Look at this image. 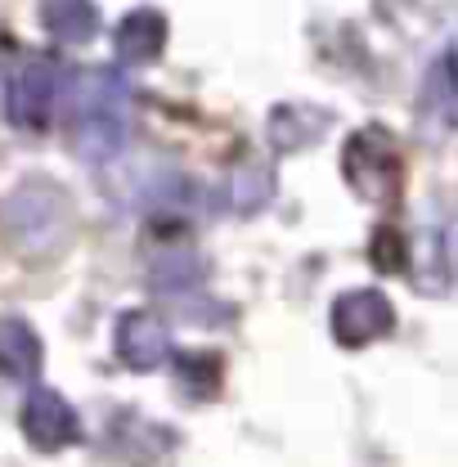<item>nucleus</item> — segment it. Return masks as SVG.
<instances>
[{
	"mask_svg": "<svg viewBox=\"0 0 458 467\" xmlns=\"http://www.w3.org/2000/svg\"><path fill=\"white\" fill-rule=\"evenodd\" d=\"M342 171L350 180V189L364 198V202H391L401 193V153H396V140L382 130V126H364L359 135H350L342 158Z\"/></svg>",
	"mask_w": 458,
	"mask_h": 467,
	"instance_id": "7ed1b4c3",
	"label": "nucleus"
},
{
	"mask_svg": "<svg viewBox=\"0 0 458 467\" xmlns=\"http://www.w3.org/2000/svg\"><path fill=\"white\" fill-rule=\"evenodd\" d=\"M23 436L36 450H63V445H72L81 436L77 409L68 405L58 391H50V387L27 391V400H23Z\"/></svg>",
	"mask_w": 458,
	"mask_h": 467,
	"instance_id": "423d86ee",
	"label": "nucleus"
},
{
	"mask_svg": "<svg viewBox=\"0 0 458 467\" xmlns=\"http://www.w3.org/2000/svg\"><path fill=\"white\" fill-rule=\"evenodd\" d=\"M324 126H328V117H310L306 109H279V113L270 117V135H275V144L279 149H301L306 140H315V135H324Z\"/></svg>",
	"mask_w": 458,
	"mask_h": 467,
	"instance_id": "f8f14e48",
	"label": "nucleus"
},
{
	"mask_svg": "<svg viewBox=\"0 0 458 467\" xmlns=\"http://www.w3.org/2000/svg\"><path fill=\"white\" fill-rule=\"evenodd\" d=\"M58 99V67L50 58H27L5 86V117L23 130H41Z\"/></svg>",
	"mask_w": 458,
	"mask_h": 467,
	"instance_id": "20e7f679",
	"label": "nucleus"
},
{
	"mask_svg": "<svg viewBox=\"0 0 458 467\" xmlns=\"http://www.w3.org/2000/svg\"><path fill=\"white\" fill-rule=\"evenodd\" d=\"M203 279H207V270H203V261L193 252H162L153 261V288H162L167 296L180 288H193Z\"/></svg>",
	"mask_w": 458,
	"mask_h": 467,
	"instance_id": "9b49d317",
	"label": "nucleus"
},
{
	"mask_svg": "<svg viewBox=\"0 0 458 467\" xmlns=\"http://www.w3.org/2000/svg\"><path fill=\"white\" fill-rule=\"evenodd\" d=\"M117 355L126 359V368H162L172 359V333L153 310H130L117 319Z\"/></svg>",
	"mask_w": 458,
	"mask_h": 467,
	"instance_id": "0eeeda50",
	"label": "nucleus"
},
{
	"mask_svg": "<svg viewBox=\"0 0 458 467\" xmlns=\"http://www.w3.org/2000/svg\"><path fill=\"white\" fill-rule=\"evenodd\" d=\"M41 23L63 46H86L99 32V9L95 0H41Z\"/></svg>",
	"mask_w": 458,
	"mask_h": 467,
	"instance_id": "1a4fd4ad",
	"label": "nucleus"
},
{
	"mask_svg": "<svg viewBox=\"0 0 458 467\" xmlns=\"http://www.w3.org/2000/svg\"><path fill=\"white\" fill-rule=\"evenodd\" d=\"M396 324V310L382 292L373 288H355V292H342L333 301V337L342 347H369L378 337H387Z\"/></svg>",
	"mask_w": 458,
	"mask_h": 467,
	"instance_id": "39448f33",
	"label": "nucleus"
},
{
	"mask_svg": "<svg viewBox=\"0 0 458 467\" xmlns=\"http://www.w3.org/2000/svg\"><path fill=\"white\" fill-rule=\"evenodd\" d=\"M5 238L23 261H50L77 234V207L55 180L32 175L5 198Z\"/></svg>",
	"mask_w": 458,
	"mask_h": 467,
	"instance_id": "f03ea898",
	"label": "nucleus"
},
{
	"mask_svg": "<svg viewBox=\"0 0 458 467\" xmlns=\"http://www.w3.org/2000/svg\"><path fill=\"white\" fill-rule=\"evenodd\" d=\"M270 193H275V184H270V171H265V167H247V171L234 175V207H238V212L265 207Z\"/></svg>",
	"mask_w": 458,
	"mask_h": 467,
	"instance_id": "2eb2a0df",
	"label": "nucleus"
},
{
	"mask_svg": "<svg viewBox=\"0 0 458 467\" xmlns=\"http://www.w3.org/2000/svg\"><path fill=\"white\" fill-rule=\"evenodd\" d=\"M68 144L81 162L109 167L121 158L130 135V86L113 67H86L68 86V117H63Z\"/></svg>",
	"mask_w": 458,
	"mask_h": 467,
	"instance_id": "f257e3e1",
	"label": "nucleus"
},
{
	"mask_svg": "<svg viewBox=\"0 0 458 467\" xmlns=\"http://www.w3.org/2000/svg\"><path fill=\"white\" fill-rule=\"evenodd\" d=\"M422 113H432L441 126L454 121V95H450V58H441L427 77V90H422Z\"/></svg>",
	"mask_w": 458,
	"mask_h": 467,
	"instance_id": "4468645a",
	"label": "nucleus"
},
{
	"mask_svg": "<svg viewBox=\"0 0 458 467\" xmlns=\"http://www.w3.org/2000/svg\"><path fill=\"white\" fill-rule=\"evenodd\" d=\"M167 46V18L158 9H130L117 27V55L121 63H153Z\"/></svg>",
	"mask_w": 458,
	"mask_h": 467,
	"instance_id": "6e6552de",
	"label": "nucleus"
},
{
	"mask_svg": "<svg viewBox=\"0 0 458 467\" xmlns=\"http://www.w3.org/2000/svg\"><path fill=\"white\" fill-rule=\"evenodd\" d=\"M175 373H180V387H184L193 400H207V396L216 391V382H221V364H216V359H203V355H184V359L175 364Z\"/></svg>",
	"mask_w": 458,
	"mask_h": 467,
	"instance_id": "ddd939ff",
	"label": "nucleus"
},
{
	"mask_svg": "<svg viewBox=\"0 0 458 467\" xmlns=\"http://www.w3.org/2000/svg\"><path fill=\"white\" fill-rule=\"evenodd\" d=\"M41 368V337L23 319H0V373L27 382Z\"/></svg>",
	"mask_w": 458,
	"mask_h": 467,
	"instance_id": "9d476101",
	"label": "nucleus"
}]
</instances>
